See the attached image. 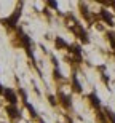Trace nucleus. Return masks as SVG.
Masks as SVG:
<instances>
[{
	"mask_svg": "<svg viewBox=\"0 0 115 123\" xmlns=\"http://www.w3.org/2000/svg\"><path fill=\"white\" fill-rule=\"evenodd\" d=\"M19 16H21V10H14V13L11 14V16H8V18L2 19L0 23L3 24V26H6V27H16V24H18L19 21Z\"/></svg>",
	"mask_w": 115,
	"mask_h": 123,
	"instance_id": "1",
	"label": "nucleus"
},
{
	"mask_svg": "<svg viewBox=\"0 0 115 123\" xmlns=\"http://www.w3.org/2000/svg\"><path fill=\"white\" fill-rule=\"evenodd\" d=\"M3 96H5V99L10 102V105H16V104H18V98H16V93H14L11 88H5Z\"/></svg>",
	"mask_w": 115,
	"mask_h": 123,
	"instance_id": "2",
	"label": "nucleus"
},
{
	"mask_svg": "<svg viewBox=\"0 0 115 123\" xmlns=\"http://www.w3.org/2000/svg\"><path fill=\"white\" fill-rule=\"evenodd\" d=\"M19 37H21V42H23V45H24V48H26V51H27V55L30 56V58H34L32 50H30V38H29L24 32H21V31H19Z\"/></svg>",
	"mask_w": 115,
	"mask_h": 123,
	"instance_id": "3",
	"label": "nucleus"
},
{
	"mask_svg": "<svg viewBox=\"0 0 115 123\" xmlns=\"http://www.w3.org/2000/svg\"><path fill=\"white\" fill-rule=\"evenodd\" d=\"M6 114H8L10 118H14V120L21 118V114H19V110H18L16 105H8V107H6Z\"/></svg>",
	"mask_w": 115,
	"mask_h": 123,
	"instance_id": "4",
	"label": "nucleus"
},
{
	"mask_svg": "<svg viewBox=\"0 0 115 123\" xmlns=\"http://www.w3.org/2000/svg\"><path fill=\"white\" fill-rule=\"evenodd\" d=\"M59 101H61V104L64 105L66 109H69L70 105H72V102H70V96L64 94V93H59Z\"/></svg>",
	"mask_w": 115,
	"mask_h": 123,
	"instance_id": "5",
	"label": "nucleus"
},
{
	"mask_svg": "<svg viewBox=\"0 0 115 123\" xmlns=\"http://www.w3.org/2000/svg\"><path fill=\"white\" fill-rule=\"evenodd\" d=\"M101 18L104 19V21H106V23L109 24V26H112V24H114V19H112L110 13H109L107 10H101Z\"/></svg>",
	"mask_w": 115,
	"mask_h": 123,
	"instance_id": "6",
	"label": "nucleus"
},
{
	"mask_svg": "<svg viewBox=\"0 0 115 123\" xmlns=\"http://www.w3.org/2000/svg\"><path fill=\"white\" fill-rule=\"evenodd\" d=\"M72 86H74V90L77 93H82V85H80V82L77 80V75H72Z\"/></svg>",
	"mask_w": 115,
	"mask_h": 123,
	"instance_id": "7",
	"label": "nucleus"
},
{
	"mask_svg": "<svg viewBox=\"0 0 115 123\" xmlns=\"http://www.w3.org/2000/svg\"><path fill=\"white\" fill-rule=\"evenodd\" d=\"M70 51H72V53L77 56L78 59L82 58V50H80V46H78V45H70Z\"/></svg>",
	"mask_w": 115,
	"mask_h": 123,
	"instance_id": "8",
	"label": "nucleus"
},
{
	"mask_svg": "<svg viewBox=\"0 0 115 123\" xmlns=\"http://www.w3.org/2000/svg\"><path fill=\"white\" fill-rule=\"evenodd\" d=\"M90 101L93 102V105H94V107H99V105H101V102H99V99H97V96L94 94V93H93V94H90Z\"/></svg>",
	"mask_w": 115,
	"mask_h": 123,
	"instance_id": "9",
	"label": "nucleus"
},
{
	"mask_svg": "<svg viewBox=\"0 0 115 123\" xmlns=\"http://www.w3.org/2000/svg\"><path fill=\"white\" fill-rule=\"evenodd\" d=\"M66 46H67V43H66L61 37H58V38H56V48H66Z\"/></svg>",
	"mask_w": 115,
	"mask_h": 123,
	"instance_id": "10",
	"label": "nucleus"
},
{
	"mask_svg": "<svg viewBox=\"0 0 115 123\" xmlns=\"http://www.w3.org/2000/svg\"><path fill=\"white\" fill-rule=\"evenodd\" d=\"M107 37H109V40H110L112 48L115 50V32H109V34H107Z\"/></svg>",
	"mask_w": 115,
	"mask_h": 123,
	"instance_id": "11",
	"label": "nucleus"
},
{
	"mask_svg": "<svg viewBox=\"0 0 115 123\" xmlns=\"http://www.w3.org/2000/svg\"><path fill=\"white\" fill-rule=\"evenodd\" d=\"M107 115H109V118L112 120V123H115V115H114V112H110V110H107Z\"/></svg>",
	"mask_w": 115,
	"mask_h": 123,
	"instance_id": "12",
	"label": "nucleus"
},
{
	"mask_svg": "<svg viewBox=\"0 0 115 123\" xmlns=\"http://www.w3.org/2000/svg\"><path fill=\"white\" fill-rule=\"evenodd\" d=\"M48 6H51V8H58V3H56V2H50Z\"/></svg>",
	"mask_w": 115,
	"mask_h": 123,
	"instance_id": "13",
	"label": "nucleus"
},
{
	"mask_svg": "<svg viewBox=\"0 0 115 123\" xmlns=\"http://www.w3.org/2000/svg\"><path fill=\"white\" fill-rule=\"evenodd\" d=\"M50 102H51L53 105H56V101H54V98H53V96H50Z\"/></svg>",
	"mask_w": 115,
	"mask_h": 123,
	"instance_id": "14",
	"label": "nucleus"
},
{
	"mask_svg": "<svg viewBox=\"0 0 115 123\" xmlns=\"http://www.w3.org/2000/svg\"><path fill=\"white\" fill-rule=\"evenodd\" d=\"M3 91H5V88L2 86V85H0V94H3Z\"/></svg>",
	"mask_w": 115,
	"mask_h": 123,
	"instance_id": "15",
	"label": "nucleus"
},
{
	"mask_svg": "<svg viewBox=\"0 0 115 123\" xmlns=\"http://www.w3.org/2000/svg\"><path fill=\"white\" fill-rule=\"evenodd\" d=\"M112 6H114V8H115V2H114V3H112Z\"/></svg>",
	"mask_w": 115,
	"mask_h": 123,
	"instance_id": "16",
	"label": "nucleus"
}]
</instances>
